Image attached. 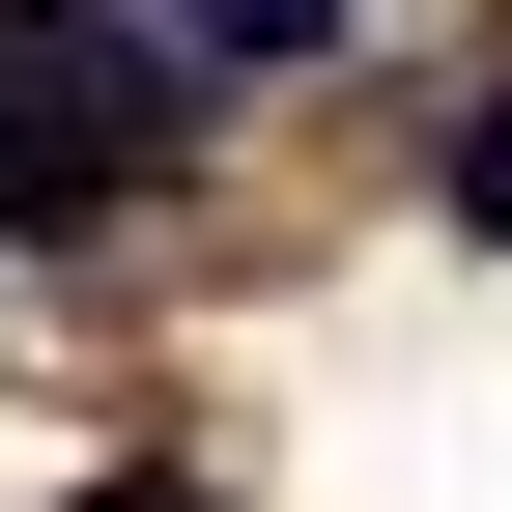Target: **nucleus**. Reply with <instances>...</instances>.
<instances>
[{
  "label": "nucleus",
  "mask_w": 512,
  "mask_h": 512,
  "mask_svg": "<svg viewBox=\"0 0 512 512\" xmlns=\"http://www.w3.org/2000/svg\"><path fill=\"white\" fill-rule=\"evenodd\" d=\"M171 86H200V57H114V29H0V228H114L143 200V143H171Z\"/></svg>",
  "instance_id": "1"
},
{
  "label": "nucleus",
  "mask_w": 512,
  "mask_h": 512,
  "mask_svg": "<svg viewBox=\"0 0 512 512\" xmlns=\"http://www.w3.org/2000/svg\"><path fill=\"white\" fill-rule=\"evenodd\" d=\"M171 57L200 86H285V57H342V0H171Z\"/></svg>",
  "instance_id": "2"
},
{
  "label": "nucleus",
  "mask_w": 512,
  "mask_h": 512,
  "mask_svg": "<svg viewBox=\"0 0 512 512\" xmlns=\"http://www.w3.org/2000/svg\"><path fill=\"white\" fill-rule=\"evenodd\" d=\"M456 228H484V256H512V86H484V114H456Z\"/></svg>",
  "instance_id": "3"
},
{
  "label": "nucleus",
  "mask_w": 512,
  "mask_h": 512,
  "mask_svg": "<svg viewBox=\"0 0 512 512\" xmlns=\"http://www.w3.org/2000/svg\"><path fill=\"white\" fill-rule=\"evenodd\" d=\"M86 512H200V484H86Z\"/></svg>",
  "instance_id": "4"
}]
</instances>
